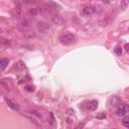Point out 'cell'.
<instances>
[{"label":"cell","instance_id":"cell-9","mask_svg":"<svg viewBox=\"0 0 129 129\" xmlns=\"http://www.w3.org/2000/svg\"><path fill=\"white\" fill-rule=\"evenodd\" d=\"M118 103H119V99L117 98V97H115V96L110 97V99L108 100V105H110V106H115Z\"/></svg>","mask_w":129,"mask_h":129},{"label":"cell","instance_id":"cell-19","mask_svg":"<svg viewBox=\"0 0 129 129\" xmlns=\"http://www.w3.org/2000/svg\"><path fill=\"white\" fill-rule=\"evenodd\" d=\"M97 118H99V119H103V118H106V115H105V113L101 112V113H99L98 115H97Z\"/></svg>","mask_w":129,"mask_h":129},{"label":"cell","instance_id":"cell-17","mask_svg":"<svg viewBox=\"0 0 129 129\" xmlns=\"http://www.w3.org/2000/svg\"><path fill=\"white\" fill-rule=\"evenodd\" d=\"M24 89L26 92H33L34 91V87L33 86H25Z\"/></svg>","mask_w":129,"mask_h":129},{"label":"cell","instance_id":"cell-2","mask_svg":"<svg viewBox=\"0 0 129 129\" xmlns=\"http://www.w3.org/2000/svg\"><path fill=\"white\" fill-rule=\"evenodd\" d=\"M95 12H96V7L93 5H87L83 8L81 11L83 16H90L92 14H94Z\"/></svg>","mask_w":129,"mask_h":129},{"label":"cell","instance_id":"cell-5","mask_svg":"<svg viewBox=\"0 0 129 129\" xmlns=\"http://www.w3.org/2000/svg\"><path fill=\"white\" fill-rule=\"evenodd\" d=\"M5 102H6V104L9 108L15 110V111H18V110H19V106H18L15 102H13V101H11V100H8V99H5Z\"/></svg>","mask_w":129,"mask_h":129},{"label":"cell","instance_id":"cell-3","mask_svg":"<svg viewBox=\"0 0 129 129\" xmlns=\"http://www.w3.org/2000/svg\"><path fill=\"white\" fill-rule=\"evenodd\" d=\"M12 16L15 20H20L22 17V11H21V6L20 4H17V5L14 7L12 12Z\"/></svg>","mask_w":129,"mask_h":129},{"label":"cell","instance_id":"cell-4","mask_svg":"<svg viewBox=\"0 0 129 129\" xmlns=\"http://www.w3.org/2000/svg\"><path fill=\"white\" fill-rule=\"evenodd\" d=\"M116 114L118 116H124L126 114V106L124 104H119L118 108L116 110Z\"/></svg>","mask_w":129,"mask_h":129},{"label":"cell","instance_id":"cell-18","mask_svg":"<svg viewBox=\"0 0 129 129\" xmlns=\"http://www.w3.org/2000/svg\"><path fill=\"white\" fill-rule=\"evenodd\" d=\"M74 110L73 109H68V111H67V115L68 116H74Z\"/></svg>","mask_w":129,"mask_h":129},{"label":"cell","instance_id":"cell-6","mask_svg":"<svg viewBox=\"0 0 129 129\" xmlns=\"http://www.w3.org/2000/svg\"><path fill=\"white\" fill-rule=\"evenodd\" d=\"M98 108V102L96 100H92L88 103V109H90L91 111H95Z\"/></svg>","mask_w":129,"mask_h":129},{"label":"cell","instance_id":"cell-7","mask_svg":"<svg viewBox=\"0 0 129 129\" xmlns=\"http://www.w3.org/2000/svg\"><path fill=\"white\" fill-rule=\"evenodd\" d=\"M9 64V59L6 58H2L1 61H0V64H1V72H4V70L7 68Z\"/></svg>","mask_w":129,"mask_h":129},{"label":"cell","instance_id":"cell-13","mask_svg":"<svg viewBox=\"0 0 129 129\" xmlns=\"http://www.w3.org/2000/svg\"><path fill=\"white\" fill-rule=\"evenodd\" d=\"M128 5H129V0H121V5H120L121 10L124 11L128 7Z\"/></svg>","mask_w":129,"mask_h":129},{"label":"cell","instance_id":"cell-21","mask_svg":"<svg viewBox=\"0 0 129 129\" xmlns=\"http://www.w3.org/2000/svg\"><path fill=\"white\" fill-rule=\"evenodd\" d=\"M124 48H125L127 52H128V50H129V43H126L125 45H124Z\"/></svg>","mask_w":129,"mask_h":129},{"label":"cell","instance_id":"cell-1","mask_svg":"<svg viewBox=\"0 0 129 129\" xmlns=\"http://www.w3.org/2000/svg\"><path fill=\"white\" fill-rule=\"evenodd\" d=\"M74 40H75V36H74V34L70 33V32H66V33H64L59 36V41L64 45L72 44L74 43Z\"/></svg>","mask_w":129,"mask_h":129},{"label":"cell","instance_id":"cell-8","mask_svg":"<svg viewBox=\"0 0 129 129\" xmlns=\"http://www.w3.org/2000/svg\"><path fill=\"white\" fill-rule=\"evenodd\" d=\"M40 13V9L39 8H36V7H33V8H29V10H28V14L30 16H36V15H38Z\"/></svg>","mask_w":129,"mask_h":129},{"label":"cell","instance_id":"cell-15","mask_svg":"<svg viewBox=\"0 0 129 129\" xmlns=\"http://www.w3.org/2000/svg\"><path fill=\"white\" fill-rule=\"evenodd\" d=\"M122 123H123V125L129 128V116H125L123 119H122Z\"/></svg>","mask_w":129,"mask_h":129},{"label":"cell","instance_id":"cell-16","mask_svg":"<svg viewBox=\"0 0 129 129\" xmlns=\"http://www.w3.org/2000/svg\"><path fill=\"white\" fill-rule=\"evenodd\" d=\"M114 53L117 54V56H121L122 54V48L121 47H116L114 48Z\"/></svg>","mask_w":129,"mask_h":129},{"label":"cell","instance_id":"cell-11","mask_svg":"<svg viewBox=\"0 0 129 129\" xmlns=\"http://www.w3.org/2000/svg\"><path fill=\"white\" fill-rule=\"evenodd\" d=\"M48 122H49L52 127H56L57 126V122H56V119H54V113L53 112L49 113V121Z\"/></svg>","mask_w":129,"mask_h":129},{"label":"cell","instance_id":"cell-10","mask_svg":"<svg viewBox=\"0 0 129 129\" xmlns=\"http://www.w3.org/2000/svg\"><path fill=\"white\" fill-rule=\"evenodd\" d=\"M53 22L54 24H59V25H61L63 24V22H64V19L61 17V16H54L53 17Z\"/></svg>","mask_w":129,"mask_h":129},{"label":"cell","instance_id":"cell-12","mask_svg":"<svg viewBox=\"0 0 129 129\" xmlns=\"http://www.w3.org/2000/svg\"><path fill=\"white\" fill-rule=\"evenodd\" d=\"M15 69L18 71V72H22L25 69V66H24V64L22 63V62H18L16 64H15Z\"/></svg>","mask_w":129,"mask_h":129},{"label":"cell","instance_id":"cell-14","mask_svg":"<svg viewBox=\"0 0 129 129\" xmlns=\"http://www.w3.org/2000/svg\"><path fill=\"white\" fill-rule=\"evenodd\" d=\"M38 28L41 30V31H45L48 28H49L48 25L47 23H43V22H39L38 23Z\"/></svg>","mask_w":129,"mask_h":129},{"label":"cell","instance_id":"cell-20","mask_svg":"<svg viewBox=\"0 0 129 129\" xmlns=\"http://www.w3.org/2000/svg\"><path fill=\"white\" fill-rule=\"evenodd\" d=\"M95 7H96V12H101V11H103L102 6L98 5V6H95ZM96 12H95V13H96Z\"/></svg>","mask_w":129,"mask_h":129}]
</instances>
